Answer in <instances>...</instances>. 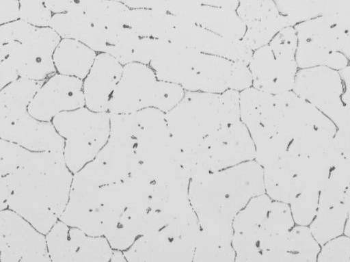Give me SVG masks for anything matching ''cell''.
<instances>
[{"label":"cell","mask_w":350,"mask_h":262,"mask_svg":"<svg viewBox=\"0 0 350 262\" xmlns=\"http://www.w3.org/2000/svg\"><path fill=\"white\" fill-rule=\"evenodd\" d=\"M21 18L19 0H0V25Z\"/></svg>","instance_id":"obj_38"},{"label":"cell","mask_w":350,"mask_h":262,"mask_svg":"<svg viewBox=\"0 0 350 262\" xmlns=\"http://www.w3.org/2000/svg\"><path fill=\"white\" fill-rule=\"evenodd\" d=\"M0 252L1 262H51L46 235L9 209L0 211Z\"/></svg>","instance_id":"obj_17"},{"label":"cell","mask_w":350,"mask_h":262,"mask_svg":"<svg viewBox=\"0 0 350 262\" xmlns=\"http://www.w3.org/2000/svg\"><path fill=\"white\" fill-rule=\"evenodd\" d=\"M255 157L254 142L241 120L220 128L180 155L190 178L255 160Z\"/></svg>","instance_id":"obj_9"},{"label":"cell","mask_w":350,"mask_h":262,"mask_svg":"<svg viewBox=\"0 0 350 262\" xmlns=\"http://www.w3.org/2000/svg\"><path fill=\"white\" fill-rule=\"evenodd\" d=\"M21 19L36 27H49L53 13L39 0H19Z\"/></svg>","instance_id":"obj_35"},{"label":"cell","mask_w":350,"mask_h":262,"mask_svg":"<svg viewBox=\"0 0 350 262\" xmlns=\"http://www.w3.org/2000/svg\"><path fill=\"white\" fill-rule=\"evenodd\" d=\"M144 34L247 65L253 53L241 40L226 38L166 9L149 11L144 23Z\"/></svg>","instance_id":"obj_7"},{"label":"cell","mask_w":350,"mask_h":262,"mask_svg":"<svg viewBox=\"0 0 350 262\" xmlns=\"http://www.w3.org/2000/svg\"><path fill=\"white\" fill-rule=\"evenodd\" d=\"M20 78L18 70L8 60H0V89Z\"/></svg>","instance_id":"obj_39"},{"label":"cell","mask_w":350,"mask_h":262,"mask_svg":"<svg viewBox=\"0 0 350 262\" xmlns=\"http://www.w3.org/2000/svg\"><path fill=\"white\" fill-rule=\"evenodd\" d=\"M350 184V163L339 159L321 189L317 213L309 228L321 246L344 234L347 219L346 194Z\"/></svg>","instance_id":"obj_14"},{"label":"cell","mask_w":350,"mask_h":262,"mask_svg":"<svg viewBox=\"0 0 350 262\" xmlns=\"http://www.w3.org/2000/svg\"><path fill=\"white\" fill-rule=\"evenodd\" d=\"M320 248L309 226L295 224L278 247L272 262H317Z\"/></svg>","instance_id":"obj_26"},{"label":"cell","mask_w":350,"mask_h":262,"mask_svg":"<svg viewBox=\"0 0 350 262\" xmlns=\"http://www.w3.org/2000/svg\"><path fill=\"white\" fill-rule=\"evenodd\" d=\"M185 92L179 85L159 80L148 65L132 62L123 67L108 112L130 114L155 108L167 113L178 103Z\"/></svg>","instance_id":"obj_8"},{"label":"cell","mask_w":350,"mask_h":262,"mask_svg":"<svg viewBox=\"0 0 350 262\" xmlns=\"http://www.w3.org/2000/svg\"><path fill=\"white\" fill-rule=\"evenodd\" d=\"M124 66L107 53H98L83 80L85 106L98 112H108L111 96L121 78Z\"/></svg>","instance_id":"obj_23"},{"label":"cell","mask_w":350,"mask_h":262,"mask_svg":"<svg viewBox=\"0 0 350 262\" xmlns=\"http://www.w3.org/2000/svg\"><path fill=\"white\" fill-rule=\"evenodd\" d=\"M343 90L340 70L324 66L299 68L293 89L334 125L341 113Z\"/></svg>","instance_id":"obj_19"},{"label":"cell","mask_w":350,"mask_h":262,"mask_svg":"<svg viewBox=\"0 0 350 262\" xmlns=\"http://www.w3.org/2000/svg\"><path fill=\"white\" fill-rule=\"evenodd\" d=\"M263 193V168L256 160L191 177L189 198L200 228L193 261H235L234 219Z\"/></svg>","instance_id":"obj_1"},{"label":"cell","mask_w":350,"mask_h":262,"mask_svg":"<svg viewBox=\"0 0 350 262\" xmlns=\"http://www.w3.org/2000/svg\"><path fill=\"white\" fill-rule=\"evenodd\" d=\"M131 9H166V0H116Z\"/></svg>","instance_id":"obj_40"},{"label":"cell","mask_w":350,"mask_h":262,"mask_svg":"<svg viewBox=\"0 0 350 262\" xmlns=\"http://www.w3.org/2000/svg\"><path fill=\"white\" fill-rule=\"evenodd\" d=\"M148 66L159 80L179 85L185 91L241 92L252 86L247 64L158 38H154Z\"/></svg>","instance_id":"obj_3"},{"label":"cell","mask_w":350,"mask_h":262,"mask_svg":"<svg viewBox=\"0 0 350 262\" xmlns=\"http://www.w3.org/2000/svg\"><path fill=\"white\" fill-rule=\"evenodd\" d=\"M61 39L50 27H37L23 42L0 44V60L14 66L20 77L44 81L56 73L53 55Z\"/></svg>","instance_id":"obj_16"},{"label":"cell","mask_w":350,"mask_h":262,"mask_svg":"<svg viewBox=\"0 0 350 262\" xmlns=\"http://www.w3.org/2000/svg\"><path fill=\"white\" fill-rule=\"evenodd\" d=\"M73 262H109L113 249L103 235H90L70 226Z\"/></svg>","instance_id":"obj_29"},{"label":"cell","mask_w":350,"mask_h":262,"mask_svg":"<svg viewBox=\"0 0 350 262\" xmlns=\"http://www.w3.org/2000/svg\"><path fill=\"white\" fill-rule=\"evenodd\" d=\"M140 36L131 27L126 26L108 45L106 52L113 56L123 66L134 62V55Z\"/></svg>","instance_id":"obj_32"},{"label":"cell","mask_w":350,"mask_h":262,"mask_svg":"<svg viewBox=\"0 0 350 262\" xmlns=\"http://www.w3.org/2000/svg\"><path fill=\"white\" fill-rule=\"evenodd\" d=\"M52 122L64 140V161L73 174L96 157L110 133V114L85 106L60 113Z\"/></svg>","instance_id":"obj_10"},{"label":"cell","mask_w":350,"mask_h":262,"mask_svg":"<svg viewBox=\"0 0 350 262\" xmlns=\"http://www.w3.org/2000/svg\"><path fill=\"white\" fill-rule=\"evenodd\" d=\"M129 8L116 0H100L86 6L82 12L106 36L107 47L126 25Z\"/></svg>","instance_id":"obj_28"},{"label":"cell","mask_w":350,"mask_h":262,"mask_svg":"<svg viewBox=\"0 0 350 262\" xmlns=\"http://www.w3.org/2000/svg\"><path fill=\"white\" fill-rule=\"evenodd\" d=\"M0 176L13 173L29 159L31 151L0 138Z\"/></svg>","instance_id":"obj_33"},{"label":"cell","mask_w":350,"mask_h":262,"mask_svg":"<svg viewBox=\"0 0 350 262\" xmlns=\"http://www.w3.org/2000/svg\"><path fill=\"white\" fill-rule=\"evenodd\" d=\"M327 15L333 22L340 51L350 64V6Z\"/></svg>","instance_id":"obj_36"},{"label":"cell","mask_w":350,"mask_h":262,"mask_svg":"<svg viewBox=\"0 0 350 262\" xmlns=\"http://www.w3.org/2000/svg\"><path fill=\"white\" fill-rule=\"evenodd\" d=\"M299 68L324 66L340 70L349 64L341 53L333 22L320 16L294 26Z\"/></svg>","instance_id":"obj_15"},{"label":"cell","mask_w":350,"mask_h":262,"mask_svg":"<svg viewBox=\"0 0 350 262\" xmlns=\"http://www.w3.org/2000/svg\"><path fill=\"white\" fill-rule=\"evenodd\" d=\"M295 224L288 204L266 193L253 197L232 223L235 261L272 262L274 252Z\"/></svg>","instance_id":"obj_4"},{"label":"cell","mask_w":350,"mask_h":262,"mask_svg":"<svg viewBox=\"0 0 350 262\" xmlns=\"http://www.w3.org/2000/svg\"><path fill=\"white\" fill-rule=\"evenodd\" d=\"M49 27L62 39L77 40L98 53L106 52L107 42L105 33L96 27L81 10H72L53 14Z\"/></svg>","instance_id":"obj_24"},{"label":"cell","mask_w":350,"mask_h":262,"mask_svg":"<svg viewBox=\"0 0 350 262\" xmlns=\"http://www.w3.org/2000/svg\"><path fill=\"white\" fill-rule=\"evenodd\" d=\"M111 183L103 164L96 158L74 173L69 198L59 220L90 235H103L100 209L101 187Z\"/></svg>","instance_id":"obj_12"},{"label":"cell","mask_w":350,"mask_h":262,"mask_svg":"<svg viewBox=\"0 0 350 262\" xmlns=\"http://www.w3.org/2000/svg\"><path fill=\"white\" fill-rule=\"evenodd\" d=\"M165 117L180 155L220 128L240 120V92L185 91L178 103L165 113Z\"/></svg>","instance_id":"obj_5"},{"label":"cell","mask_w":350,"mask_h":262,"mask_svg":"<svg viewBox=\"0 0 350 262\" xmlns=\"http://www.w3.org/2000/svg\"><path fill=\"white\" fill-rule=\"evenodd\" d=\"M136 145L134 113L110 114L109 135L96 159L122 182L137 168Z\"/></svg>","instance_id":"obj_20"},{"label":"cell","mask_w":350,"mask_h":262,"mask_svg":"<svg viewBox=\"0 0 350 262\" xmlns=\"http://www.w3.org/2000/svg\"><path fill=\"white\" fill-rule=\"evenodd\" d=\"M109 262H127L124 251L113 249Z\"/></svg>","instance_id":"obj_43"},{"label":"cell","mask_w":350,"mask_h":262,"mask_svg":"<svg viewBox=\"0 0 350 262\" xmlns=\"http://www.w3.org/2000/svg\"><path fill=\"white\" fill-rule=\"evenodd\" d=\"M340 155L337 147L319 155L284 154L262 167L265 193L288 205L301 194H319Z\"/></svg>","instance_id":"obj_6"},{"label":"cell","mask_w":350,"mask_h":262,"mask_svg":"<svg viewBox=\"0 0 350 262\" xmlns=\"http://www.w3.org/2000/svg\"><path fill=\"white\" fill-rule=\"evenodd\" d=\"M344 85L342 107L335 123L336 144L344 157L350 159V65L340 70Z\"/></svg>","instance_id":"obj_30"},{"label":"cell","mask_w":350,"mask_h":262,"mask_svg":"<svg viewBox=\"0 0 350 262\" xmlns=\"http://www.w3.org/2000/svg\"><path fill=\"white\" fill-rule=\"evenodd\" d=\"M84 106L83 80L56 73L39 88L28 112L38 120L52 121L60 113Z\"/></svg>","instance_id":"obj_21"},{"label":"cell","mask_w":350,"mask_h":262,"mask_svg":"<svg viewBox=\"0 0 350 262\" xmlns=\"http://www.w3.org/2000/svg\"><path fill=\"white\" fill-rule=\"evenodd\" d=\"M73 174L63 153L31 151L24 166L0 176L8 192V209L46 234L66 208Z\"/></svg>","instance_id":"obj_2"},{"label":"cell","mask_w":350,"mask_h":262,"mask_svg":"<svg viewBox=\"0 0 350 262\" xmlns=\"http://www.w3.org/2000/svg\"><path fill=\"white\" fill-rule=\"evenodd\" d=\"M166 10L232 40H241L245 26L237 14L238 0H166Z\"/></svg>","instance_id":"obj_18"},{"label":"cell","mask_w":350,"mask_h":262,"mask_svg":"<svg viewBox=\"0 0 350 262\" xmlns=\"http://www.w3.org/2000/svg\"><path fill=\"white\" fill-rule=\"evenodd\" d=\"M346 205L347 208V219L344 233L350 235V184L346 194Z\"/></svg>","instance_id":"obj_42"},{"label":"cell","mask_w":350,"mask_h":262,"mask_svg":"<svg viewBox=\"0 0 350 262\" xmlns=\"http://www.w3.org/2000/svg\"><path fill=\"white\" fill-rule=\"evenodd\" d=\"M200 231L198 220L139 236L131 246L137 262L193 261Z\"/></svg>","instance_id":"obj_13"},{"label":"cell","mask_w":350,"mask_h":262,"mask_svg":"<svg viewBox=\"0 0 350 262\" xmlns=\"http://www.w3.org/2000/svg\"><path fill=\"white\" fill-rule=\"evenodd\" d=\"M0 138L32 152L63 153L64 147V140L52 121L38 120L29 112L13 120L0 122Z\"/></svg>","instance_id":"obj_22"},{"label":"cell","mask_w":350,"mask_h":262,"mask_svg":"<svg viewBox=\"0 0 350 262\" xmlns=\"http://www.w3.org/2000/svg\"><path fill=\"white\" fill-rule=\"evenodd\" d=\"M297 35L293 26L278 32L267 44L253 51L248 64L252 87L269 94L293 91L299 70Z\"/></svg>","instance_id":"obj_11"},{"label":"cell","mask_w":350,"mask_h":262,"mask_svg":"<svg viewBox=\"0 0 350 262\" xmlns=\"http://www.w3.org/2000/svg\"><path fill=\"white\" fill-rule=\"evenodd\" d=\"M36 28L21 18L0 25V44L23 42Z\"/></svg>","instance_id":"obj_37"},{"label":"cell","mask_w":350,"mask_h":262,"mask_svg":"<svg viewBox=\"0 0 350 262\" xmlns=\"http://www.w3.org/2000/svg\"><path fill=\"white\" fill-rule=\"evenodd\" d=\"M98 53L75 40L63 38L53 55L56 73L83 80L90 70Z\"/></svg>","instance_id":"obj_25"},{"label":"cell","mask_w":350,"mask_h":262,"mask_svg":"<svg viewBox=\"0 0 350 262\" xmlns=\"http://www.w3.org/2000/svg\"><path fill=\"white\" fill-rule=\"evenodd\" d=\"M70 226L58 220L45 234L48 252L53 262H73L69 237Z\"/></svg>","instance_id":"obj_31"},{"label":"cell","mask_w":350,"mask_h":262,"mask_svg":"<svg viewBox=\"0 0 350 262\" xmlns=\"http://www.w3.org/2000/svg\"><path fill=\"white\" fill-rule=\"evenodd\" d=\"M44 81L20 77L0 89V122L13 120L27 112Z\"/></svg>","instance_id":"obj_27"},{"label":"cell","mask_w":350,"mask_h":262,"mask_svg":"<svg viewBox=\"0 0 350 262\" xmlns=\"http://www.w3.org/2000/svg\"><path fill=\"white\" fill-rule=\"evenodd\" d=\"M42 1L53 14L62 13L74 8L77 0H39Z\"/></svg>","instance_id":"obj_41"},{"label":"cell","mask_w":350,"mask_h":262,"mask_svg":"<svg viewBox=\"0 0 350 262\" xmlns=\"http://www.w3.org/2000/svg\"><path fill=\"white\" fill-rule=\"evenodd\" d=\"M318 262H350V235L342 234L321 246Z\"/></svg>","instance_id":"obj_34"},{"label":"cell","mask_w":350,"mask_h":262,"mask_svg":"<svg viewBox=\"0 0 350 262\" xmlns=\"http://www.w3.org/2000/svg\"><path fill=\"white\" fill-rule=\"evenodd\" d=\"M345 6H350V0H337L336 10Z\"/></svg>","instance_id":"obj_44"}]
</instances>
